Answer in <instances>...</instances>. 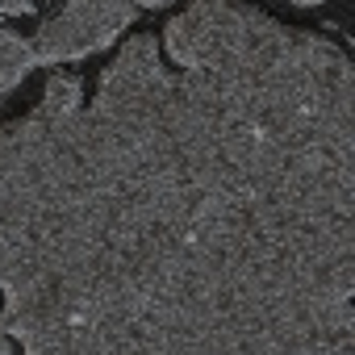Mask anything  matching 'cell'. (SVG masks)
<instances>
[{"instance_id": "cell-1", "label": "cell", "mask_w": 355, "mask_h": 355, "mask_svg": "<svg viewBox=\"0 0 355 355\" xmlns=\"http://www.w3.org/2000/svg\"><path fill=\"white\" fill-rule=\"evenodd\" d=\"M355 67L247 0L121 42L0 125V330L26 355H355Z\"/></svg>"}, {"instance_id": "cell-2", "label": "cell", "mask_w": 355, "mask_h": 355, "mask_svg": "<svg viewBox=\"0 0 355 355\" xmlns=\"http://www.w3.org/2000/svg\"><path fill=\"white\" fill-rule=\"evenodd\" d=\"M138 17L134 0H63V9L51 13L38 34L30 38L38 63H76L105 46H113Z\"/></svg>"}, {"instance_id": "cell-3", "label": "cell", "mask_w": 355, "mask_h": 355, "mask_svg": "<svg viewBox=\"0 0 355 355\" xmlns=\"http://www.w3.org/2000/svg\"><path fill=\"white\" fill-rule=\"evenodd\" d=\"M34 67H38V59H34L30 38H21L9 26H0V96H9Z\"/></svg>"}, {"instance_id": "cell-4", "label": "cell", "mask_w": 355, "mask_h": 355, "mask_svg": "<svg viewBox=\"0 0 355 355\" xmlns=\"http://www.w3.org/2000/svg\"><path fill=\"white\" fill-rule=\"evenodd\" d=\"M84 105V80L80 76H51L42 88L38 109L42 113H76Z\"/></svg>"}, {"instance_id": "cell-5", "label": "cell", "mask_w": 355, "mask_h": 355, "mask_svg": "<svg viewBox=\"0 0 355 355\" xmlns=\"http://www.w3.org/2000/svg\"><path fill=\"white\" fill-rule=\"evenodd\" d=\"M34 0H0V17H30Z\"/></svg>"}, {"instance_id": "cell-6", "label": "cell", "mask_w": 355, "mask_h": 355, "mask_svg": "<svg viewBox=\"0 0 355 355\" xmlns=\"http://www.w3.org/2000/svg\"><path fill=\"white\" fill-rule=\"evenodd\" d=\"M0 355H17V351H13V338H9L5 330H0Z\"/></svg>"}, {"instance_id": "cell-7", "label": "cell", "mask_w": 355, "mask_h": 355, "mask_svg": "<svg viewBox=\"0 0 355 355\" xmlns=\"http://www.w3.org/2000/svg\"><path fill=\"white\" fill-rule=\"evenodd\" d=\"M138 9H163V5H171V0H134Z\"/></svg>"}, {"instance_id": "cell-8", "label": "cell", "mask_w": 355, "mask_h": 355, "mask_svg": "<svg viewBox=\"0 0 355 355\" xmlns=\"http://www.w3.org/2000/svg\"><path fill=\"white\" fill-rule=\"evenodd\" d=\"M288 5H297V9H313V5H322V0H288Z\"/></svg>"}]
</instances>
